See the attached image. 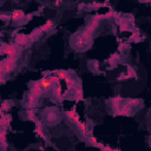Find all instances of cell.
<instances>
[{"label":"cell","mask_w":151,"mask_h":151,"mask_svg":"<svg viewBox=\"0 0 151 151\" xmlns=\"http://www.w3.org/2000/svg\"><path fill=\"white\" fill-rule=\"evenodd\" d=\"M70 42H71V46H72L73 50L78 51V52H83V51L87 50V48L91 46L92 40L85 39V38L83 37L81 32H79V33H77V34H74V35L71 37Z\"/></svg>","instance_id":"cell-1"},{"label":"cell","mask_w":151,"mask_h":151,"mask_svg":"<svg viewBox=\"0 0 151 151\" xmlns=\"http://www.w3.org/2000/svg\"><path fill=\"white\" fill-rule=\"evenodd\" d=\"M42 92H44V90H42V86H41L40 80L33 81L32 85H31V91H29V93L33 94L34 97H37V98L39 99V97L42 94Z\"/></svg>","instance_id":"cell-2"},{"label":"cell","mask_w":151,"mask_h":151,"mask_svg":"<svg viewBox=\"0 0 151 151\" xmlns=\"http://www.w3.org/2000/svg\"><path fill=\"white\" fill-rule=\"evenodd\" d=\"M22 19H26V15H25L24 11H21V9H14L12 12L11 20H13V21H20Z\"/></svg>","instance_id":"cell-3"},{"label":"cell","mask_w":151,"mask_h":151,"mask_svg":"<svg viewBox=\"0 0 151 151\" xmlns=\"http://www.w3.org/2000/svg\"><path fill=\"white\" fill-rule=\"evenodd\" d=\"M28 41H29L28 35H26V34H18V35L15 37V42H14V44H17L18 46H24V45H26Z\"/></svg>","instance_id":"cell-4"},{"label":"cell","mask_w":151,"mask_h":151,"mask_svg":"<svg viewBox=\"0 0 151 151\" xmlns=\"http://www.w3.org/2000/svg\"><path fill=\"white\" fill-rule=\"evenodd\" d=\"M111 105H112V107H113V110H114V112L116 111H118L122 106H123V99H122V97H119V96H117V97H113L112 99H111Z\"/></svg>","instance_id":"cell-5"},{"label":"cell","mask_w":151,"mask_h":151,"mask_svg":"<svg viewBox=\"0 0 151 151\" xmlns=\"http://www.w3.org/2000/svg\"><path fill=\"white\" fill-rule=\"evenodd\" d=\"M44 117L46 118V120H47V123H48V124H55V123L58 122V119H59L55 112L51 113V112H47V111H45V113H44Z\"/></svg>","instance_id":"cell-6"},{"label":"cell","mask_w":151,"mask_h":151,"mask_svg":"<svg viewBox=\"0 0 151 151\" xmlns=\"http://www.w3.org/2000/svg\"><path fill=\"white\" fill-rule=\"evenodd\" d=\"M40 83H41V86H42L44 92H47V91H50V90L53 88V85L51 84V81H50L48 78H46V77H42V78L40 79Z\"/></svg>","instance_id":"cell-7"},{"label":"cell","mask_w":151,"mask_h":151,"mask_svg":"<svg viewBox=\"0 0 151 151\" xmlns=\"http://www.w3.org/2000/svg\"><path fill=\"white\" fill-rule=\"evenodd\" d=\"M53 94H54V98L58 101H61L63 100V93H61V86H60V84L53 86Z\"/></svg>","instance_id":"cell-8"},{"label":"cell","mask_w":151,"mask_h":151,"mask_svg":"<svg viewBox=\"0 0 151 151\" xmlns=\"http://www.w3.org/2000/svg\"><path fill=\"white\" fill-rule=\"evenodd\" d=\"M42 34V32H41V29L40 28H35V29H33L29 34H28V38H29V41H35V40H38L39 38H40V35Z\"/></svg>","instance_id":"cell-9"},{"label":"cell","mask_w":151,"mask_h":151,"mask_svg":"<svg viewBox=\"0 0 151 151\" xmlns=\"http://www.w3.org/2000/svg\"><path fill=\"white\" fill-rule=\"evenodd\" d=\"M132 77H136V72L131 66H127V73L124 74V76L122 74V77H119L118 80H126V79H130Z\"/></svg>","instance_id":"cell-10"},{"label":"cell","mask_w":151,"mask_h":151,"mask_svg":"<svg viewBox=\"0 0 151 151\" xmlns=\"http://www.w3.org/2000/svg\"><path fill=\"white\" fill-rule=\"evenodd\" d=\"M65 83H66V86H67V90L70 91V90H76L78 86H77V81H76V79H73V78H71L70 76L65 79Z\"/></svg>","instance_id":"cell-11"},{"label":"cell","mask_w":151,"mask_h":151,"mask_svg":"<svg viewBox=\"0 0 151 151\" xmlns=\"http://www.w3.org/2000/svg\"><path fill=\"white\" fill-rule=\"evenodd\" d=\"M35 133L40 137V138H42L44 140H47L46 139V136L44 134V131H42V125H41V122H38V120H35Z\"/></svg>","instance_id":"cell-12"},{"label":"cell","mask_w":151,"mask_h":151,"mask_svg":"<svg viewBox=\"0 0 151 151\" xmlns=\"http://www.w3.org/2000/svg\"><path fill=\"white\" fill-rule=\"evenodd\" d=\"M76 124H77V127L80 130V132H81L84 136H86V134H88V133H90V131H88V129H87V124H86V123H83V122L78 120V122H76Z\"/></svg>","instance_id":"cell-13"},{"label":"cell","mask_w":151,"mask_h":151,"mask_svg":"<svg viewBox=\"0 0 151 151\" xmlns=\"http://www.w3.org/2000/svg\"><path fill=\"white\" fill-rule=\"evenodd\" d=\"M0 143H1L2 151H5L6 147H7V143H6V131H5V129H1V131H0Z\"/></svg>","instance_id":"cell-14"},{"label":"cell","mask_w":151,"mask_h":151,"mask_svg":"<svg viewBox=\"0 0 151 151\" xmlns=\"http://www.w3.org/2000/svg\"><path fill=\"white\" fill-rule=\"evenodd\" d=\"M52 27H53V21H52V20H47V21H46L41 27H39V28H40L41 32L44 33V32H48V31H51Z\"/></svg>","instance_id":"cell-15"},{"label":"cell","mask_w":151,"mask_h":151,"mask_svg":"<svg viewBox=\"0 0 151 151\" xmlns=\"http://www.w3.org/2000/svg\"><path fill=\"white\" fill-rule=\"evenodd\" d=\"M81 99H83V88H81V86H78L74 90V100H76V103H78Z\"/></svg>","instance_id":"cell-16"},{"label":"cell","mask_w":151,"mask_h":151,"mask_svg":"<svg viewBox=\"0 0 151 151\" xmlns=\"http://www.w3.org/2000/svg\"><path fill=\"white\" fill-rule=\"evenodd\" d=\"M66 116L68 117V119H71V120H73L74 123L79 120V117H78V114L76 113V110H74V109H72V110H70V111H67V112H66Z\"/></svg>","instance_id":"cell-17"},{"label":"cell","mask_w":151,"mask_h":151,"mask_svg":"<svg viewBox=\"0 0 151 151\" xmlns=\"http://www.w3.org/2000/svg\"><path fill=\"white\" fill-rule=\"evenodd\" d=\"M119 59H120L119 54H118V53H114V54H112V55L109 58V60H107V61H109V64H110L111 66H114V65H116V63H117Z\"/></svg>","instance_id":"cell-18"},{"label":"cell","mask_w":151,"mask_h":151,"mask_svg":"<svg viewBox=\"0 0 151 151\" xmlns=\"http://www.w3.org/2000/svg\"><path fill=\"white\" fill-rule=\"evenodd\" d=\"M54 73H55V76H58L60 79H64V80L68 77V72L65 70H58V71H54Z\"/></svg>","instance_id":"cell-19"},{"label":"cell","mask_w":151,"mask_h":151,"mask_svg":"<svg viewBox=\"0 0 151 151\" xmlns=\"http://www.w3.org/2000/svg\"><path fill=\"white\" fill-rule=\"evenodd\" d=\"M47 78H48V80L51 81V84H52L53 86L60 84V78H59L58 76H48Z\"/></svg>","instance_id":"cell-20"},{"label":"cell","mask_w":151,"mask_h":151,"mask_svg":"<svg viewBox=\"0 0 151 151\" xmlns=\"http://www.w3.org/2000/svg\"><path fill=\"white\" fill-rule=\"evenodd\" d=\"M11 106H12V101H9V100L2 101V104H1V112H5V111L9 110Z\"/></svg>","instance_id":"cell-21"},{"label":"cell","mask_w":151,"mask_h":151,"mask_svg":"<svg viewBox=\"0 0 151 151\" xmlns=\"http://www.w3.org/2000/svg\"><path fill=\"white\" fill-rule=\"evenodd\" d=\"M8 53H9V44H1V54L2 55H8Z\"/></svg>","instance_id":"cell-22"},{"label":"cell","mask_w":151,"mask_h":151,"mask_svg":"<svg viewBox=\"0 0 151 151\" xmlns=\"http://www.w3.org/2000/svg\"><path fill=\"white\" fill-rule=\"evenodd\" d=\"M26 113H27V118H28L29 120H34V117H35V113H34V111H33L32 109H28V110L26 111Z\"/></svg>","instance_id":"cell-23"},{"label":"cell","mask_w":151,"mask_h":151,"mask_svg":"<svg viewBox=\"0 0 151 151\" xmlns=\"http://www.w3.org/2000/svg\"><path fill=\"white\" fill-rule=\"evenodd\" d=\"M88 142L91 143V145H93V146H96V147H97V145H98V143H99L93 136H90V137H88Z\"/></svg>","instance_id":"cell-24"},{"label":"cell","mask_w":151,"mask_h":151,"mask_svg":"<svg viewBox=\"0 0 151 151\" xmlns=\"http://www.w3.org/2000/svg\"><path fill=\"white\" fill-rule=\"evenodd\" d=\"M0 19H1L2 21H6V20H9V19H11V15H9V14L1 13V14H0Z\"/></svg>","instance_id":"cell-25"},{"label":"cell","mask_w":151,"mask_h":151,"mask_svg":"<svg viewBox=\"0 0 151 151\" xmlns=\"http://www.w3.org/2000/svg\"><path fill=\"white\" fill-rule=\"evenodd\" d=\"M100 150H101V151H114V149H112V147H110V146H105V145H104Z\"/></svg>","instance_id":"cell-26"},{"label":"cell","mask_w":151,"mask_h":151,"mask_svg":"<svg viewBox=\"0 0 151 151\" xmlns=\"http://www.w3.org/2000/svg\"><path fill=\"white\" fill-rule=\"evenodd\" d=\"M60 4H61L60 1H55V2H54V5H60Z\"/></svg>","instance_id":"cell-27"}]
</instances>
